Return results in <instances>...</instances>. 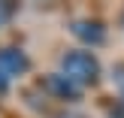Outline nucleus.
Masks as SVG:
<instances>
[{
  "mask_svg": "<svg viewBox=\"0 0 124 118\" xmlns=\"http://www.w3.org/2000/svg\"><path fill=\"white\" fill-rule=\"evenodd\" d=\"M61 70L76 85H94L97 76H100V64L91 52H67L61 58Z\"/></svg>",
  "mask_w": 124,
  "mask_h": 118,
  "instance_id": "1",
  "label": "nucleus"
},
{
  "mask_svg": "<svg viewBox=\"0 0 124 118\" xmlns=\"http://www.w3.org/2000/svg\"><path fill=\"white\" fill-rule=\"evenodd\" d=\"M30 67L27 55L21 52V48H0V73H6V76H18V73H24Z\"/></svg>",
  "mask_w": 124,
  "mask_h": 118,
  "instance_id": "2",
  "label": "nucleus"
},
{
  "mask_svg": "<svg viewBox=\"0 0 124 118\" xmlns=\"http://www.w3.org/2000/svg\"><path fill=\"white\" fill-rule=\"evenodd\" d=\"M46 88L52 91V94H58L61 100H76V97H79V85H76V82H70L64 73H54V76H48V79H46Z\"/></svg>",
  "mask_w": 124,
  "mask_h": 118,
  "instance_id": "3",
  "label": "nucleus"
},
{
  "mask_svg": "<svg viewBox=\"0 0 124 118\" xmlns=\"http://www.w3.org/2000/svg\"><path fill=\"white\" fill-rule=\"evenodd\" d=\"M73 33H76L82 42H91V46H100V42L106 39V30H103L97 21H76L73 24Z\"/></svg>",
  "mask_w": 124,
  "mask_h": 118,
  "instance_id": "4",
  "label": "nucleus"
},
{
  "mask_svg": "<svg viewBox=\"0 0 124 118\" xmlns=\"http://www.w3.org/2000/svg\"><path fill=\"white\" fill-rule=\"evenodd\" d=\"M6 94V73H0V97Z\"/></svg>",
  "mask_w": 124,
  "mask_h": 118,
  "instance_id": "5",
  "label": "nucleus"
},
{
  "mask_svg": "<svg viewBox=\"0 0 124 118\" xmlns=\"http://www.w3.org/2000/svg\"><path fill=\"white\" fill-rule=\"evenodd\" d=\"M115 79H118V82H124V64H121V67H115Z\"/></svg>",
  "mask_w": 124,
  "mask_h": 118,
  "instance_id": "6",
  "label": "nucleus"
},
{
  "mask_svg": "<svg viewBox=\"0 0 124 118\" xmlns=\"http://www.w3.org/2000/svg\"><path fill=\"white\" fill-rule=\"evenodd\" d=\"M3 15H6V12H3V3H0V21H3Z\"/></svg>",
  "mask_w": 124,
  "mask_h": 118,
  "instance_id": "7",
  "label": "nucleus"
}]
</instances>
